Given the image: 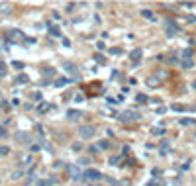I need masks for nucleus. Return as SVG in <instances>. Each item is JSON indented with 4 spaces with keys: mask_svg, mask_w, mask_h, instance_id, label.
I'll return each instance as SVG.
<instances>
[{
    "mask_svg": "<svg viewBox=\"0 0 196 186\" xmlns=\"http://www.w3.org/2000/svg\"><path fill=\"white\" fill-rule=\"evenodd\" d=\"M49 33L55 35V37H59V35H61V30H59L57 26H49Z\"/></svg>",
    "mask_w": 196,
    "mask_h": 186,
    "instance_id": "2eb2a0df",
    "label": "nucleus"
},
{
    "mask_svg": "<svg viewBox=\"0 0 196 186\" xmlns=\"http://www.w3.org/2000/svg\"><path fill=\"white\" fill-rule=\"evenodd\" d=\"M71 80H73V78H65V77H63V78H57V80H55V86H65V84H69Z\"/></svg>",
    "mask_w": 196,
    "mask_h": 186,
    "instance_id": "ddd939ff",
    "label": "nucleus"
},
{
    "mask_svg": "<svg viewBox=\"0 0 196 186\" xmlns=\"http://www.w3.org/2000/svg\"><path fill=\"white\" fill-rule=\"evenodd\" d=\"M135 100H137V102H139V104H145V102H147V100H149V98L145 96V94H137V96H135Z\"/></svg>",
    "mask_w": 196,
    "mask_h": 186,
    "instance_id": "4be33fe9",
    "label": "nucleus"
},
{
    "mask_svg": "<svg viewBox=\"0 0 196 186\" xmlns=\"http://www.w3.org/2000/svg\"><path fill=\"white\" fill-rule=\"evenodd\" d=\"M88 151H90V155H96L98 151H100V149H98V145H92V147L88 149Z\"/></svg>",
    "mask_w": 196,
    "mask_h": 186,
    "instance_id": "72a5a7b5",
    "label": "nucleus"
},
{
    "mask_svg": "<svg viewBox=\"0 0 196 186\" xmlns=\"http://www.w3.org/2000/svg\"><path fill=\"white\" fill-rule=\"evenodd\" d=\"M67 173H69V176H71L75 182H78V180H82V173L78 170L77 165H67Z\"/></svg>",
    "mask_w": 196,
    "mask_h": 186,
    "instance_id": "7ed1b4c3",
    "label": "nucleus"
},
{
    "mask_svg": "<svg viewBox=\"0 0 196 186\" xmlns=\"http://www.w3.org/2000/svg\"><path fill=\"white\" fill-rule=\"evenodd\" d=\"M49 108H51V104H47V102H41V106H37V112H41V114H43V112H47Z\"/></svg>",
    "mask_w": 196,
    "mask_h": 186,
    "instance_id": "f3484780",
    "label": "nucleus"
},
{
    "mask_svg": "<svg viewBox=\"0 0 196 186\" xmlns=\"http://www.w3.org/2000/svg\"><path fill=\"white\" fill-rule=\"evenodd\" d=\"M96 61H98V63H100V65H104V63H106V59L102 57V55H100V53H98V55H96Z\"/></svg>",
    "mask_w": 196,
    "mask_h": 186,
    "instance_id": "c9c22d12",
    "label": "nucleus"
},
{
    "mask_svg": "<svg viewBox=\"0 0 196 186\" xmlns=\"http://www.w3.org/2000/svg\"><path fill=\"white\" fill-rule=\"evenodd\" d=\"M120 163H122V157H120V155H116V157H110V165H112V167H114V165H120Z\"/></svg>",
    "mask_w": 196,
    "mask_h": 186,
    "instance_id": "aec40b11",
    "label": "nucleus"
},
{
    "mask_svg": "<svg viewBox=\"0 0 196 186\" xmlns=\"http://www.w3.org/2000/svg\"><path fill=\"white\" fill-rule=\"evenodd\" d=\"M155 77L159 78V80H165V78L169 77V75H167V73H165V71H157V73H155Z\"/></svg>",
    "mask_w": 196,
    "mask_h": 186,
    "instance_id": "5701e85b",
    "label": "nucleus"
},
{
    "mask_svg": "<svg viewBox=\"0 0 196 186\" xmlns=\"http://www.w3.org/2000/svg\"><path fill=\"white\" fill-rule=\"evenodd\" d=\"M151 133L153 135H165V129L163 128H151Z\"/></svg>",
    "mask_w": 196,
    "mask_h": 186,
    "instance_id": "412c9836",
    "label": "nucleus"
},
{
    "mask_svg": "<svg viewBox=\"0 0 196 186\" xmlns=\"http://www.w3.org/2000/svg\"><path fill=\"white\" fill-rule=\"evenodd\" d=\"M0 12L2 14H10V4H0Z\"/></svg>",
    "mask_w": 196,
    "mask_h": 186,
    "instance_id": "393cba45",
    "label": "nucleus"
},
{
    "mask_svg": "<svg viewBox=\"0 0 196 186\" xmlns=\"http://www.w3.org/2000/svg\"><path fill=\"white\" fill-rule=\"evenodd\" d=\"M171 110H173V112H183L184 106H180V104H173V106H171Z\"/></svg>",
    "mask_w": 196,
    "mask_h": 186,
    "instance_id": "a878e982",
    "label": "nucleus"
},
{
    "mask_svg": "<svg viewBox=\"0 0 196 186\" xmlns=\"http://www.w3.org/2000/svg\"><path fill=\"white\" fill-rule=\"evenodd\" d=\"M63 167H67V165H63L61 161H57V163H55V168H63Z\"/></svg>",
    "mask_w": 196,
    "mask_h": 186,
    "instance_id": "79ce46f5",
    "label": "nucleus"
},
{
    "mask_svg": "<svg viewBox=\"0 0 196 186\" xmlns=\"http://www.w3.org/2000/svg\"><path fill=\"white\" fill-rule=\"evenodd\" d=\"M183 55H184L183 59H192V49H190V47H186V49L183 51Z\"/></svg>",
    "mask_w": 196,
    "mask_h": 186,
    "instance_id": "b1692460",
    "label": "nucleus"
},
{
    "mask_svg": "<svg viewBox=\"0 0 196 186\" xmlns=\"http://www.w3.org/2000/svg\"><path fill=\"white\" fill-rule=\"evenodd\" d=\"M96 47H98V51H102V49H104L106 45H104V41H98V43H96Z\"/></svg>",
    "mask_w": 196,
    "mask_h": 186,
    "instance_id": "58836bf2",
    "label": "nucleus"
},
{
    "mask_svg": "<svg viewBox=\"0 0 196 186\" xmlns=\"http://www.w3.org/2000/svg\"><path fill=\"white\" fill-rule=\"evenodd\" d=\"M192 88H196V80H194V82H192Z\"/></svg>",
    "mask_w": 196,
    "mask_h": 186,
    "instance_id": "c03bdc74",
    "label": "nucleus"
},
{
    "mask_svg": "<svg viewBox=\"0 0 196 186\" xmlns=\"http://www.w3.org/2000/svg\"><path fill=\"white\" fill-rule=\"evenodd\" d=\"M118 118H120V122L122 123H135V122L141 120V114L135 112V110H125V112H122Z\"/></svg>",
    "mask_w": 196,
    "mask_h": 186,
    "instance_id": "f257e3e1",
    "label": "nucleus"
},
{
    "mask_svg": "<svg viewBox=\"0 0 196 186\" xmlns=\"http://www.w3.org/2000/svg\"><path fill=\"white\" fill-rule=\"evenodd\" d=\"M6 35H8V39H10V43H18L20 39H24V33L20 32V30H10Z\"/></svg>",
    "mask_w": 196,
    "mask_h": 186,
    "instance_id": "39448f33",
    "label": "nucleus"
},
{
    "mask_svg": "<svg viewBox=\"0 0 196 186\" xmlns=\"http://www.w3.org/2000/svg\"><path fill=\"white\" fill-rule=\"evenodd\" d=\"M63 69H65L67 73H71V75H75V78H77V73H78V67L75 63H65L63 65Z\"/></svg>",
    "mask_w": 196,
    "mask_h": 186,
    "instance_id": "9b49d317",
    "label": "nucleus"
},
{
    "mask_svg": "<svg viewBox=\"0 0 196 186\" xmlns=\"http://www.w3.org/2000/svg\"><path fill=\"white\" fill-rule=\"evenodd\" d=\"M75 8H77V4H75V2H69V4H67V12H75Z\"/></svg>",
    "mask_w": 196,
    "mask_h": 186,
    "instance_id": "c756f323",
    "label": "nucleus"
},
{
    "mask_svg": "<svg viewBox=\"0 0 196 186\" xmlns=\"http://www.w3.org/2000/svg\"><path fill=\"white\" fill-rule=\"evenodd\" d=\"M27 80H30V78H27L26 75H20V77L16 78V82H22V84H24V82H27Z\"/></svg>",
    "mask_w": 196,
    "mask_h": 186,
    "instance_id": "bb28decb",
    "label": "nucleus"
},
{
    "mask_svg": "<svg viewBox=\"0 0 196 186\" xmlns=\"http://www.w3.org/2000/svg\"><path fill=\"white\" fill-rule=\"evenodd\" d=\"M145 84H147L149 88H157V86H161V80H159L155 75H151V77L145 78Z\"/></svg>",
    "mask_w": 196,
    "mask_h": 186,
    "instance_id": "6e6552de",
    "label": "nucleus"
},
{
    "mask_svg": "<svg viewBox=\"0 0 196 186\" xmlns=\"http://www.w3.org/2000/svg\"><path fill=\"white\" fill-rule=\"evenodd\" d=\"M178 32H180V27H176L173 20H167V33L173 35V33H178Z\"/></svg>",
    "mask_w": 196,
    "mask_h": 186,
    "instance_id": "9d476101",
    "label": "nucleus"
},
{
    "mask_svg": "<svg viewBox=\"0 0 196 186\" xmlns=\"http://www.w3.org/2000/svg\"><path fill=\"white\" fill-rule=\"evenodd\" d=\"M0 137H8V131L4 125H0Z\"/></svg>",
    "mask_w": 196,
    "mask_h": 186,
    "instance_id": "2f4dec72",
    "label": "nucleus"
},
{
    "mask_svg": "<svg viewBox=\"0 0 196 186\" xmlns=\"http://www.w3.org/2000/svg\"><path fill=\"white\" fill-rule=\"evenodd\" d=\"M183 67L184 69H192V67H194V61H192V59H183Z\"/></svg>",
    "mask_w": 196,
    "mask_h": 186,
    "instance_id": "dca6fc26",
    "label": "nucleus"
},
{
    "mask_svg": "<svg viewBox=\"0 0 196 186\" xmlns=\"http://www.w3.org/2000/svg\"><path fill=\"white\" fill-rule=\"evenodd\" d=\"M71 149H73V151H77V153H78V151H82V141H75L71 145Z\"/></svg>",
    "mask_w": 196,
    "mask_h": 186,
    "instance_id": "a211bd4d",
    "label": "nucleus"
},
{
    "mask_svg": "<svg viewBox=\"0 0 196 186\" xmlns=\"http://www.w3.org/2000/svg\"><path fill=\"white\" fill-rule=\"evenodd\" d=\"M110 53H112V55H122L124 51H122L120 47H112V49H110Z\"/></svg>",
    "mask_w": 196,
    "mask_h": 186,
    "instance_id": "cd10ccee",
    "label": "nucleus"
},
{
    "mask_svg": "<svg viewBox=\"0 0 196 186\" xmlns=\"http://www.w3.org/2000/svg\"><path fill=\"white\" fill-rule=\"evenodd\" d=\"M14 67H16V69H24V65L20 63V61H14Z\"/></svg>",
    "mask_w": 196,
    "mask_h": 186,
    "instance_id": "a19ab883",
    "label": "nucleus"
},
{
    "mask_svg": "<svg viewBox=\"0 0 196 186\" xmlns=\"http://www.w3.org/2000/svg\"><path fill=\"white\" fill-rule=\"evenodd\" d=\"M22 176V170H16V173H12V178H20Z\"/></svg>",
    "mask_w": 196,
    "mask_h": 186,
    "instance_id": "ea45409f",
    "label": "nucleus"
},
{
    "mask_svg": "<svg viewBox=\"0 0 196 186\" xmlns=\"http://www.w3.org/2000/svg\"><path fill=\"white\" fill-rule=\"evenodd\" d=\"M141 55H143V49H141V47H137V49H133V51L130 53V59L137 65V63H139V59H141Z\"/></svg>",
    "mask_w": 196,
    "mask_h": 186,
    "instance_id": "1a4fd4ad",
    "label": "nucleus"
},
{
    "mask_svg": "<svg viewBox=\"0 0 196 186\" xmlns=\"http://www.w3.org/2000/svg\"><path fill=\"white\" fill-rule=\"evenodd\" d=\"M67 120L69 122H78V120H82V112L80 110H67Z\"/></svg>",
    "mask_w": 196,
    "mask_h": 186,
    "instance_id": "423d86ee",
    "label": "nucleus"
},
{
    "mask_svg": "<svg viewBox=\"0 0 196 186\" xmlns=\"http://www.w3.org/2000/svg\"><path fill=\"white\" fill-rule=\"evenodd\" d=\"M98 149H110V141L108 139H100L98 141Z\"/></svg>",
    "mask_w": 196,
    "mask_h": 186,
    "instance_id": "4468645a",
    "label": "nucleus"
},
{
    "mask_svg": "<svg viewBox=\"0 0 196 186\" xmlns=\"http://www.w3.org/2000/svg\"><path fill=\"white\" fill-rule=\"evenodd\" d=\"M39 151V145H30V153H37Z\"/></svg>",
    "mask_w": 196,
    "mask_h": 186,
    "instance_id": "4c0bfd02",
    "label": "nucleus"
},
{
    "mask_svg": "<svg viewBox=\"0 0 196 186\" xmlns=\"http://www.w3.org/2000/svg\"><path fill=\"white\" fill-rule=\"evenodd\" d=\"M141 16H143V18H147V20H155V16H153V12H151V10H141Z\"/></svg>",
    "mask_w": 196,
    "mask_h": 186,
    "instance_id": "6ab92c4d",
    "label": "nucleus"
},
{
    "mask_svg": "<svg viewBox=\"0 0 196 186\" xmlns=\"http://www.w3.org/2000/svg\"><path fill=\"white\" fill-rule=\"evenodd\" d=\"M90 163V159H86V157H80V161H78V165H88Z\"/></svg>",
    "mask_w": 196,
    "mask_h": 186,
    "instance_id": "f704fd0d",
    "label": "nucleus"
},
{
    "mask_svg": "<svg viewBox=\"0 0 196 186\" xmlns=\"http://www.w3.org/2000/svg\"><path fill=\"white\" fill-rule=\"evenodd\" d=\"M100 178H102V174L98 173L96 168H86L82 173V180H100Z\"/></svg>",
    "mask_w": 196,
    "mask_h": 186,
    "instance_id": "20e7f679",
    "label": "nucleus"
},
{
    "mask_svg": "<svg viewBox=\"0 0 196 186\" xmlns=\"http://www.w3.org/2000/svg\"><path fill=\"white\" fill-rule=\"evenodd\" d=\"M186 20H188V22H192V24H196V18H194V16H188Z\"/></svg>",
    "mask_w": 196,
    "mask_h": 186,
    "instance_id": "37998d69",
    "label": "nucleus"
},
{
    "mask_svg": "<svg viewBox=\"0 0 196 186\" xmlns=\"http://www.w3.org/2000/svg\"><path fill=\"white\" fill-rule=\"evenodd\" d=\"M155 112H157V114H159V116H163L165 112H167V108H165V106H159V108H157Z\"/></svg>",
    "mask_w": 196,
    "mask_h": 186,
    "instance_id": "473e14b6",
    "label": "nucleus"
},
{
    "mask_svg": "<svg viewBox=\"0 0 196 186\" xmlns=\"http://www.w3.org/2000/svg\"><path fill=\"white\" fill-rule=\"evenodd\" d=\"M8 153H10V147H6V145L0 147V157H4V155H8Z\"/></svg>",
    "mask_w": 196,
    "mask_h": 186,
    "instance_id": "c85d7f7f",
    "label": "nucleus"
},
{
    "mask_svg": "<svg viewBox=\"0 0 196 186\" xmlns=\"http://www.w3.org/2000/svg\"><path fill=\"white\" fill-rule=\"evenodd\" d=\"M16 141L18 143H32V135L26 133V131H18L16 133Z\"/></svg>",
    "mask_w": 196,
    "mask_h": 186,
    "instance_id": "0eeeda50",
    "label": "nucleus"
},
{
    "mask_svg": "<svg viewBox=\"0 0 196 186\" xmlns=\"http://www.w3.org/2000/svg\"><path fill=\"white\" fill-rule=\"evenodd\" d=\"M159 149H161V153H169V149H171V143L167 141V139H163V141H161V145H159Z\"/></svg>",
    "mask_w": 196,
    "mask_h": 186,
    "instance_id": "f8f14e48",
    "label": "nucleus"
},
{
    "mask_svg": "<svg viewBox=\"0 0 196 186\" xmlns=\"http://www.w3.org/2000/svg\"><path fill=\"white\" fill-rule=\"evenodd\" d=\"M4 75H6V65L0 61V77H4Z\"/></svg>",
    "mask_w": 196,
    "mask_h": 186,
    "instance_id": "7c9ffc66",
    "label": "nucleus"
},
{
    "mask_svg": "<svg viewBox=\"0 0 196 186\" xmlns=\"http://www.w3.org/2000/svg\"><path fill=\"white\" fill-rule=\"evenodd\" d=\"M180 123H183V125H188V123H194V120H188V118H184V120H180Z\"/></svg>",
    "mask_w": 196,
    "mask_h": 186,
    "instance_id": "e433bc0d",
    "label": "nucleus"
},
{
    "mask_svg": "<svg viewBox=\"0 0 196 186\" xmlns=\"http://www.w3.org/2000/svg\"><path fill=\"white\" fill-rule=\"evenodd\" d=\"M78 135H80L82 139H90V137L96 135V128L90 125V123H85V125H80V128H78Z\"/></svg>",
    "mask_w": 196,
    "mask_h": 186,
    "instance_id": "f03ea898",
    "label": "nucleus"
}]
</instances>
